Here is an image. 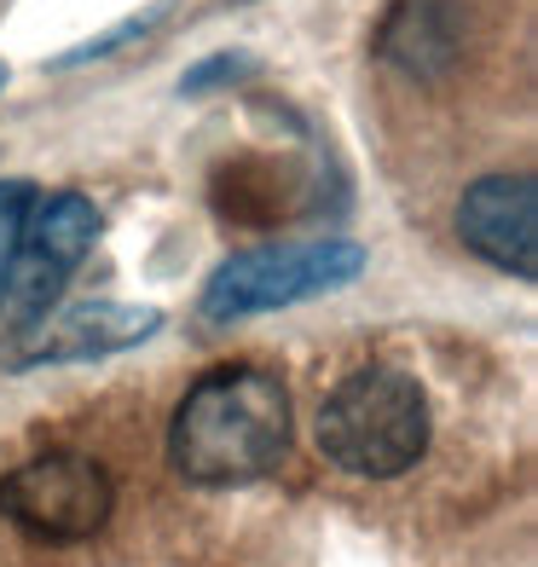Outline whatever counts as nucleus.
I'll return each instance as SVG.
<instances>
[{"label": "nucleus", "mask_w": 538, "mask_h": 567, "mask_svg": "<svg viewBox=\"0 0 538 567\" xmlns=\"http://www.w3.org/2000/svg\"><path fill=\"white\" fill-rule=\"evenodd\" d=\"M290 452V394L267 365H220L174 405L168 457L192 486H249Z\"/></svg>", "instance_id": "1"}, {"label": "nucleus", "mask_w": 538, "mask_h": 567, "mask_svg": "<svg viewBox=\"0 0 538 567\" xmlns=\"http://www.w3.org/2000/svg\"><path fill=\"white\" fill-rule=\"evenodd\" d=\"M428 394L394 365H365L324 394L313 441L348 475L394 481L428 452Z\"/></svg>", "instance_id": "2"}, {"label": "nucleus", "mask_w": 538, "mask_h": 567, "mask_svg": "<svg viewBox=\"0 0 538 567\" xmlns=\"http://www.w3.org/2000/svg\"><path fill=\"white\" fill-rule=\"evenodd\" d=\"M371 255L348 238H307V244H261L238 249L220 261L215 278L203 284L197 313L209 324H232L255 313H278V307H301L313 296H330L365 272Z\"/></svg>", "instance_id": "3"}, {"label": "nucleus", "mask_w": 538, "mask_h": 567, "mask_svg": "<svg viewBox=\"0 0 538 567\" xmlns=\"http://www.w3.org/2000/svg\"><path fill=\"white\" fill-rule=\"evenodd\" d=\"M111 509H116V486L105 463L82 452L30 457L0 481V515L30 538H46V545H82V538L105 533Z\"/></svg>", "instance_id": "4"}, {"label": "nucleus", "mask_w": 538, "mask_h": 567, "mask_svg": "<svg viewBox=\"0 0 538 567\" xmlns=\"http://www.w3.org/2000/svg\"><path fill=\"white\" fill-rule=\"evenodd\" d=\"M99 244V209L93 197L82 192H46L30 203L18 231V255H12V278H7V296H0V319H35L59 301L64 278L75 272L93 255Z\"/></svg>", "instance_id": "5"}, {"label": "nucleus", "mask_w": 538, "mask_h": 567, "mask_svg": "<svg viewBox=\"0 0 538 567\" xmlns=\"http://www.w3.org/2000/svg\"><path fill=\"white\" fill-rule=\"evenodd\" d=\"M163 330L157 307L139 301H70V307H46V313L12 324L0 365L7 371H41V365H82V359H111L139 348L145 337Z\"/></svg>", "instance_id": "6"}, {"label": "nucleus", "mask_w": 538, "mask_h": 567, "mask_svg": "<svg viewBox=\"0 0 538 567\" xmlns=\"http://www.w3.org/2000/svg\"><path fill=\"white\" fill-rule=\"evenodd\" d=\"M457 238L486 267L538 278V186L532 174H486L457 203Z\"/></svg>", "instance_id": "7"}, {"label": "nucleus", "mask_w": 538, "mask_h": 567, "mask_svg": "<svg viewBox=\"0 0 538 567\" xmlns=\"http://www.w3.org/2000/svg\"><path fill=\"white\" fill-rule=\"evenodd\" d=\"M376 53L412 82H441L464 53V30H457L452 0H394V12L376 30Z\"/></svg>", "instance_id": "8"}, {"label": "nucleus", "mask_w": 538, "mask_h": 567, "mask_svg": "<svg viewBox=\"0 0 538 567\" xmlns=\"http://www.w3.org/2000/svg\"><path fill=\"white\" fill-rule=\"evenodd\" d=\"M168 12H174V0H157V7H145V12H134V18L111 23L105 35H87L82 47L59 53V59H53V70H82V64H99V59H116L122 47H139L145 35H157L163 23H168Z\"/></svg>", "instance_id": "9"}, {"label": "nucleus", "mask_w": 538, "mask_h": 567, "mask_svg": "<svg viewBox=\"0 0 538 567\" xmlns=\"http://www.w3.org/2000/svg\"><path fill=\"white\" fill-rule=\"evenodd\" d=\"M255 75H261V59L244 53V47H226V53L197 59L186 75H179V99H203V93H220V87L255 82Z\"/></svg>", "instance_id": "10"}, {"label": "nucleus", "mask_w": 538, "mask_h": 567, "mask_svg": "<svg viewBox=\"0 0 538 567\" xmlns=\"http://www.w3.org/2000/svg\"><path fill=\"white\" fill-rule=\"evenodd\" d=\"M30 203H35V186H30V179H0V296H7L12 255H18V231H23Z\"/></svg>", "instance_id": "11"}, {"label": "nucleus", "mask_w": 538, "mask_h": 567, "mask_svg": "<svg viewBox=\"0 0 538 567\" xmlns=\"http://www.w3.org/2000/svg\"><path fill=\"white\" fill-rule=\"evenodd\" d=\"M0 87H7V64H0Z\"/></svg>", "instance_id": "12"}]
</instances>
